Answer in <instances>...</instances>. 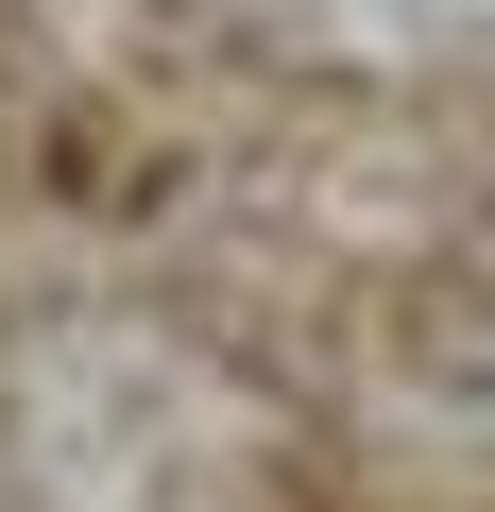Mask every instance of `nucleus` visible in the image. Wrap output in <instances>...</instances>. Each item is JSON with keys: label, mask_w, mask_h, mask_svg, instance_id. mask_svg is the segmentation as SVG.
<instances>
[{"label": "nucleus", "mask_w": 495, "mask_h": 512, "mask_svg": "<svg viewBox=\"0 0 495 512\" xmlns=\"http://www.w3.org/2000/svg\"><path fill=\"white\" fill-rule=\"evenodd\" d=\"M0 512H495V0H0Z\"/></svg>", "instance_id": "f257e3e1"}]
</instances>
